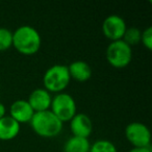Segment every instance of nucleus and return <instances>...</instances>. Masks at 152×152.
I'll return each instance as SVG.
<instances>
[{"label":"nucleus","instance_id":"nucleus-1","mask_svg":"<svg viewBox=\"0 0 152 152\" xmlns=\"http://www.w3.org/2000/svg\"><path fill=\"white\" fill-rule=\"evenodd\" d=\"M41 44V34L34 26L23 24L13 31V46L22 54H34L40 50Z\"/></svg>","mask_w":152,"mask_h":152},{"label":"nucleus","instance_id":"nucleus-2","mask_svg":"<svg viewBox=\"0 0 152 152\" xmlns=\"http://www.w3.org/2000/svg\"><path fill=\"white\" fill-rule=\"evenodd\" d=\"M29 123L34 132L43 137H57L64 127V123L50 110L34 113Z\"/></svg>","mask_w":152,"mask_h":152},{"label":"nucleus","instance_id":"nucleus-3","mask_svg":"<svg viewBox=\"0 0 152 152\" xmlns=\"http://www.w3.org/2000/svg\"><path fill=\"white\" fill-rule=\"evenodd\" d=\"M71 77H70L68 66L56 64L45 71L43 76L44 89L50 93H61L69 86Z\"/></svg>","mask_w":152,"mask_h":152},{"label":"nucleus","instance_id":"nucleus-4","mask_svg":"<svg viewBox=\"0 0 152 152\" xmlns=\"http://www.w3.org/2000/svg\"><path fill=\"white\" fill-rule=\"evenodd\" d=\"M50 110L64 123L70 121L75 116L77 113V105L73 96L65 92H61L52 97Z\"/></svg>","mask_w":152,"mask_h":152},{"label":"nucleus","instance_id":"nucleus-5","mask_svg":"<svg viewBox=\"0 0 152 152\" xmlns=\"http://www.w3.org/2000/svg\"><path fill=\"white\" fill-rule=\"evenodd\" d=\"M108 64L115 68H124L131 61L132 49L123 40L112 41L105 51Z\"/></svg>","mask_w":152,"mask_h":152},{"label":"nucleus","instance_id":"nucleus-6","mask_svg":"<svg viewBox=\"0 0 152 152\" xmlns=\"http://www.w3.org/2000/svg\"><path fill=\"white\" fill-rule=\"evenodd\" d=\"M125 137L133 147L150 146L151 133L146 124L142 122H131L125 127Z\"/></svg>","mask_w":152,"mask_h":152},{"label":"nucleus","instance_id":"nucleus-7","mask_svg":"<svg viewBox=\"0 0 152 152\" xmlns=\"http://www.w3.org/2000/svg\"><path fill=\"white\" fill-rule=\"evenodd\" d=\"M127 28L126 22L119 15H110L102 22V32L110 41L122 40Z\"/></svg>","mask_w":152,"mask_h":152},{"label":"nucleus","instance_id":"nucleus-8","mask_svg":"<svg viewBox=\"0 0 152 152\" xmlns=\"http://www.w3.org/2000/svg\"><path fill=\"white\" fill-rule=\"evenodd\" d=\"M70 129L75 137L89 139L93 131V122L88 115L76 113L75 116L70 120Z\"/></svg>","mask_w":152,"mask_h":152},{"label":"nucleus","instance_id":"nucleus-9","mask_svg":"<svg viewBox=\"0 0 152 152\" xmlns=\"http://www.w3.org/2000/svg\"><path fill=\"white\" fill-rule=\"evenodd\" d=\"M27 101L34 113L44 112V110H50L52 96L50 92H48L46 89L38 88L29 94Z\"/></svg>","mask_w":152,"mask_h":152},{"label":"nucleus","instance_id":"nucleus-10","mask_svg":"<svg viewBox=\"0 0 152 152\" xmlns=\"http://www.w3.org/2000/svg\"><path fill=\"white\" fill-rule=\"evenodd\" d=\"M34 112L29 105L27 100L25 99H18L15 100L11 104L10 108V116L17 121L19 124L21 123L30 122Z\"/></svg>","mask_w":152,"mask_h":152},{"label":"nucleus","instance_id":"nucleus-11","mask_svg":"<svg viewBox=\"0 0 152 152\" xmlns=\"http://www.w3.org/2000/svg\"><path fill=\"white\" fill-rule=\"evenodd\" d=\"M70 77L77 81H87L92 76V68L85 61H74L68 66Z\"/></svg>","mask_w":152,"mask_h":152},{"label":"nucleus","instance_id":"nucleus-12","mask_svg":"<svg viewBox=\"0 0 152 152\" xmlns=\"http://www.w3.org/2000/svg\"><path fill=\"white\" fill-rule=\"evenodd\" d=\"M20 132V124L11 116L0 119V140L9 141L16 137Z\"/></svg>","mask_w":152,"mask_h":152},{"label":"nucleus","instance_id":"nucleus-13","mask_svg":"<svg viewBox=\"0 0 152 152\" xmlns=\"http://www.w3.org/2000/svg\"><path fill=\"white\" fill-rule=\"evenodd\" d=\"M91 143L87 137L72 135L64 145V152H90Z\"/></svg>","mask_w":152,"mask_h":152},{"label":"nucleus","instance_id":"nucleus-14","mask_svg":"<svg viewBox=\"0 0 152 152\" xmlns=\"http://www.w3.org/2000/svg\"><path fill=\"white\" fill-rule=\"evenodd\" d=\"M141 37L142 30L135 26H130V27L126 28L122 40L131 47L132 45H137L141 42Z\"/></svg>","mask_w":152,"mask_h":152},{"label":"nucleus","instance_id":"nucleus-15","mask_svg":"<svg viewBox=\"0 0 152 152\" xmlns=\"http://www.w3.org/2000/svg\"><path fill=\"white\" fill-rule=\"evenodd\" d=\"M90 152H118L117 147L110 140H97L91 145Z\"/></svg>","mask_w":152,"mask_h":152},{"label":"nucleus","instance_id":"nucleus-16","mask_svg":"<svg viewBox=\"0 0 152 152\" xmlns=\"http://www.w3.org/2000/svg\"><path fill=\"white\" fill-rule=\"evenodd\" d=\"M13 46V31L7 27H0V51H5Z\"/></svg>","mask_w":152,"mask_h":152},{"label":"nucleus","instance_id":"nucleus-17","mask_svg":"<svg viewBox=\"0 0 152 152\" xmlns=\"http://www.w3.org/2000/svg\"><path fill=\"white\" fill-rule=\"evenodd\" d=\"M141 42L143 43V45L148 50H151L152 49V27L151 26H148L146 29H144L143 31H142Z\"/></svg>","mask_w":152,"mask_h":152},{"label":"nucleus","instance_id":"nucleus-18","mask_svg":"<svg viewBox=\"0 0 152 152\" xmlns=\"http://www.w3.org/2000/svg\"><path fill=\"white\" fill-rule=\"evenodd\" d=\"M128 152H152L151 147H132Z\"/></svg>","mask_w":152,"mask_h":152},{"label":"nucleus","instance_id":"nucleus-19","mask_svg":"<svg viewBox=\"0 0 152 152\" xmlns=\"http://www.w3.org/2000/svg\"><path fill=\"white\" fill-rule=\"evenodd\" d=\"M5 114H7V107H5V105L2 102H0V119L7 116Z\"/></svg>","mask_w":152,"mask_h":152}]
</instances>
